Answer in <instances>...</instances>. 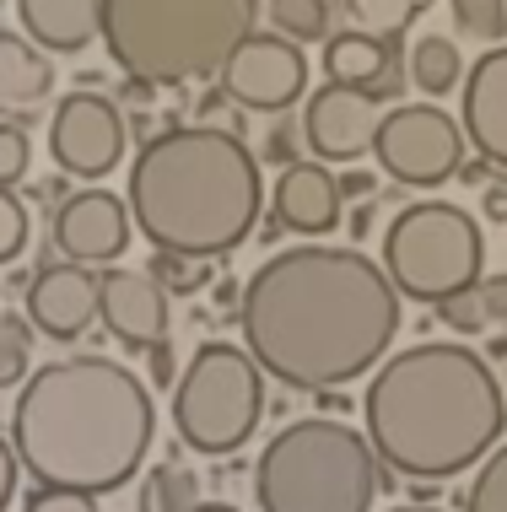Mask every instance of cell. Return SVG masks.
<instances>
[{
  "instance_id": "cell-1",
  "label": "cell",
  "mask_w": 507,
  "mask_h": 512,
  "mask_svg": "<svg viewBox=\"0 0 507 512\" xmlns=\"http://www.w3.org/2000/svg\"><path fill=\"white\" fill-rule=\"evenodd\" d=\"M238 329L259 372L286 389L330 394L383 367L400 335V292L362 248L297 243L243 281Z\"/></svg>"
},
{
  "instance_id": "cell-2",
  "label": "cell",
  "mask_w": 507,
  "mask_h": 512,
  "mask_svg": "<svg viewBox=\"0 0 507 512\" xmlns=\"http://www.w3.org/2000/svg\"><path fill=\"white\" fill-rule=\"evenodd\" d=\"M157 410L146 383L114 356L44 362L11 405V453L44 491L108 496L146 464Z\"/></svg>"
},
{
  "instance_id": "cell-3",
  "label": "cell",
  "mask_w": 507,
  "mask_h": 512,
  "mask_svg": "<svg viewBox=\"0 0 507 512\" xmlns=\"http://www.w3.org/2000/svg\"><path fill=\"white\" fill-rule=\"evenodd\" d=\"M362 432L394 475L454 480L502 442L507 394L470 345L421 340L367 378Z\"/></svg>"
},
{
  "instance_id": "cell-4",
  "label": "cell",
  "mask_w": 507,
  "mask_h": 512,
  "mask_svg": "<svg viewBox=\"0 0 507 512\" xmlns=\"http://www.w3.org/2000/svg\"><path fill=\"white\" fill-rule=\"evenodd\" d=\"M125 211L157 254L211 265L259 227V211H265L259 157L216 124L162 130L135 151Z\"/></svg>"
},
{
  "instance_id": "cell-5",
  "label": "cell",
  "mask_w": 507,
  "mask_h": 512,
  "mask_svg": "<svg viewBox=\"0 0 507 512\" xmlns=\"http://www.w3.org/2000/svg\"><path fill=\"white\" fill-rule=\"evenodd\" d=\"M259 0H103L108 60L135 87L211 76L254 33Z\"/></svg>"
},
{
  "instance_id": "cell-6",
  "label": "cell",
  "mask_w": 507,
  "mask_h": 512,
  "mask_svg": "<svg viewBox=\"0 0 507 512\" xmlns=\"http://www.w3.org/2000/svg\"><path fill=\"white\" fill-rule=\"evenodd\" d=\"M254 502L259 512H373L378 453L335 415H303L259 448Z\"/></svg>"
},
{
  "instance_id": "cell-7",
  "label": "cell",
  "mask_w": 507,
  "mask_h": 512,
  "mask_svg": "<svg viewBox=\"0 0 507 512\" xmlns=\"http://www.w3.org/2000/svg\"><path fill=\"white\" fill-rule=\"evenodd\" d=\"M486 243L464 205L448 200H410L383 227V275L410 302L437 308L443 297L481 281Z\"/></svg>"
},
{
  "instance_id": "cell-8",
  "label": "cell",
  "mask_w": 507,
  "mask_h": 512,
  "mask_svg": "<svg viewBox=\"0 0 507 512\" xmlns=\"http://www.w3.org/2000/svg\"><path fill=\"white\" fill-rule=\"evenodd\" d=\"M259 410H265V372L243 345H200L173 383V432L205 459L238 453L254 437Z\"/></svg>"
},
{
  "instance_id": "cell-9",
  "label": "cell",
  "mask_w": 507,
  "mask_h": 512,
  "mask_svg": "<svg viewBox=\"0 0 507 512\" xmlns=\"http://www.w3.org/2000/svg\"><path fill=\"white\" fill-rule=\"evenodd\" d=\"M378 168L405 189H437L464 173V130L437 103H400L389 108L373 141Z\"/></svg>"
},
{
  "instance_id": "cell-10",
  "label": "cell",
  "mask_w": 507,
  "mask_h": 512,
  "mask_svg": "<svg viewBox=\"0 0 507 512\" xmlns=\"http://www.w3.org/2000/svg\"><path fill=\"white\" fill-rule=\"evenodd\" d=\"M49 157L71 178H103L125 162V114L103 92H71L49 114Z\"/></svg>"
},
{
  "instance_id": "cell-11",
  "label": "cell",
  "mask_w": 507,
  "mask_h": 512,
  "mask_svg": "<svg viewBox=\"0 0 507 512\" xmlns=\"http://www.w3.org/2000/svg\"><path fill=\"white\" fill-rule=\"evenodd\" d=\"M222 92L227 103L249 108V114H281V108H292L308 92V60L281 33H249L227 54Z\"/></svg>"
},
{
  "instance_id": "cell-12",
  "label": "cell",
  "mask_w": 507,
  "mask_h": 512,
  "mask_svg": "<svg viewBox=\"0 0 507 512\" xmlns=\"http://www.w3.org/2000/svg\"><path fill=\"white\" fill-rule=\"evenodd\" d=\"M378 124H383V98L373 92H356V87H319L308 98L303 114V141L313 151V162L324 168H346L362 151H373L378 141Z\"/></svg>"
},
{
  "instance_id": "cell-13",
  "label": "cell",
  "mask_w": 507,
  "mask_h": 512,
  "mask_svg": "<svg viewBox=\"0 0 507 512\" xmlns=\"http://www.w3.org/2000/svg\"><path fill=\"white\" fill-rule=\"evenodd\" d=\"M130 211L119 195H108V189H76L71 200H60V211H54V243H60V254L71 259V265H114L119 254H125L130 243Z\"/></svg>"
},
{
  "instance_id": "cell-14",
  "label": "cell",
  "mask_w": 507,
  "mask_h": 512,
  "mask_svg": "<svg viewBox=\"0 0 507 512\" xmlns=\"http://www.w3.org/2000/svg\"><path fill=\"white\" fill-rule=\"evenodd\" d=\"M22 308H27V324L38 329V335L71 345L92 329V318H98V275L87 265H44L27 281L22 292Z\"/></svg>"
},
{
  "instance_id": "cell-15",
  "label": "cell",
  "mask_w": 507,
  "mask_h": 512,
  "mask_svg": "<svg viewBox=\"0 0 507 512\" xmlns=\"http://www.w3.org/2000/svg\"><path fill=\"white\" fill-rule=\"evenodd\" d=\"M98 318L125 351H152L168 340V292L141 270L108 265L98 275Z\"/></svg>"
},
{
  "instance_id": "cell-16",
  "label": "cell",
  "mask_w": 507,
  "mask_h": 512,
  "mask_svg": "<svg viewBox=\"0 0 507 512\" xmlns=\"http://www.w3.org/2000/svg\"><path fill=\"white\" fill-rule=\"evenodd\" d=\"M459 130L481 162L507 168V44L486 49L459 81Z\"/></svg>"
},
{
  "instance_id": "cell-17",
  "label": "cell",
  "mask_w": 507,
  "mask_h": 512,
  "mask_svg": "<svg viewBox=\"0 0 507 512\" xmlns=\"http://www.w3.org/2000/svg\"><path fill=\"white\" fill-rule=\"evenodd\" d=\"M270 205H276V221L286 232H297V238H324V232H335L346 195H340L335 173L324 168V162H292V168H281Z\"/></svg>"
},
{
  "instance_id": "cell-18",
  "label": "cell",
  "mask_w": 507,
  "mask_h": 512,
  "mask_svg": "<svg viewBox=\"0 0 507 512\" xmlns=\"http://www.w3.org/2000/svg\"><path fill=\"white\" fill-rule=\"evenodd\" d=\"M324 71H330L335 87H356L373 92V98H389L400 87V54H394V38H367V33H335L324 38Z\"/></svg>"
},
{
  "instance_id": "cell-19",
  "label": "cell",
  "mask_w": 507,
  "mask_h": 512,
  "mask_svg": "<svg viewBox=\"0 0 507 512\" xmlns=\"http://www.w3.org/2000/svg\"><path fill=\"white\" fill-rule=\"evenodd\" d=\"M22 38L49 54H81L103 33V0H17Z\"/></svg>"
},
{
  "instance_id": "cell-20",
  "label": "cell",
  "mask_w": 507,
  "mask_h": 512,
  "mask_svg": "<svg viewBox=\"0 0 507 512\" xmlns=\"http://www.w3.org/2000/svg\"><path fill=\"white\" fill-rule=\"evenodd\" d=\"M54 92V65L49 54L22 33H6L0 27V114H11V124H27L38 108Z\"/></svg>"
},
{
  "instance_id": "cell-21",
  "label": "cell",
  "mask_w": 507,
  "mask_h": 512,
  "mask_svg": "<svg viewBox=\"0 0 507 512\" xmlns=\"http://www.w3.org/2000/svg\"><path fill=\"white\" fill-rule=\"evenodd\" d=\"M410 81H416L427 98H443V92H454L464 81V60H459V44L454 38H416L410 44Z\"/></svg>"
},
{
  "instance_id": "cell-22",
  "label": "cell",
  "mask_w": 507,
  "mask_h": 512,
  "mask_svg": "<svg viewBox=\"0 0 507 512\" xmlns=\"http://www.w3.org/2000/svg\"><path fill=\"white\" fill-rule=\"evenodd\" d=\"M205 496H200V480L189 464H152V475H146L141 486V512H200Z\"/></svg>"
},
{
  "instance_id": "cell-23",
  "label": "cell",
  "mask_w": 507,
  "mask_h": 512,
  "mask_svg": "<svg viewBox=\"0 0 507 512\" xmlns=\"http://www.w3.org/2000/svg\"><path fill=\"white\" fill-rule=\"evenodd\" d=\"M265 17H270V33H281L297 49L330 38V0H270Z\"/></svg>"
},
{
  "instance_id": "cell-24",
  "label": "cell",
  "mask_w": 507,
  "mask_h": 512,
  "mask_svg": "<svg viewBox=\"0 0 507 512\" xmlns=\"http://www.w3.org/2000/svg\"><path fill=\"white\" fill-rule=\"evenodd\" d=\"M432 0H346V17L367 38H400Z\"/></svg>"
},
{
  "instance_id": "cell-25",
  "label": "cell",
  "mask_w": 507,
  "mask_h": 512,
  "mask_svg": "<svg viewBox=\"0 0 507 512\" xmlns=\"http://www.w3.org/2000/svg\"><path fill=\"white\" fill-rule=\"evenodd\" d=\"M33 378V324L0 313V389H22Z\"/></svg>"
},
{
  "instance_id": "cell-26",
  "label": "cell",
  "mask_w": 507,
  "mask_h": 512,
  "mask_svg": "<svg viewBox=\"0 0 507 512\" xmlns=\"http://www.w3.org/2000/svg\"><path fill=\"white\" fill-rule=\"evenodd\" d=\"M464 512H507V442H497V448L475 464Z\"/></svg>"
},
{
  "instance_id": "cell-27",
  "label": "cell",
  "mask_w": 507,
  "mask_h": 512,
  "mask_svg": "<svg viewBox=\"0 0 507 512\" xmlns=\"http://www.w3.org/2000/svg\"><path fill=\"white\" fill-rule=\"evenodd\" d=\"M459 33L486 38V44H502L507 38V0H448Z\"/></svg>"
},
{
  "instance_id": "cell-28",
  "label": "cell",
  "mask_w": 507,
  "mask_h": 512,
  "mask_svg": "<svg viewBox=\"0 0 507 512\" xmlns=\"http://www.w3.org/2000/svg\"><path fill=\"white\" fill-rule=\"evenodd\" d=\"M146 275L173 297H195L205 286V275H211V265H205V259H184V254H152V270Z\"/></svg>"
},
{
  "instance_id": "cell-29",
  "label": "cell",
  "mask_w": 507,
  "mask_h": 512,
  "mask_svg": "<svg viewBox=\"0 0 507 512\" xmlns=\"http://www.w3.org/2000/svg\"><path fill=\"white\" fill-rule=\"evenodd\" d=\"M437 324L443 329H454V335H486V308H481V292L475 286H464V292L454 297H443L437 302Z\"/></svg>"
},
{
  "instance_id": "cell-30",
  "label": "cell",
  "mask_w": 507,
  "mask_h": 512,
  "mask_svg": "<svg viewBox=\"0 0 507 512\" xmlns=\"http://www.w3.org/2000/svg\"><path fill=\"white\" fill-rule=\"evenodd\" d=\"M27 168H33V141H27L22 124L0 119V189H17Z\"/></svg>"
},
{
  "instance_id": "cell-31",
  "label": "cell",
  "mask_w": 507,
  "mask_h": 512,
  "mask_svg": "<svg viewBox=\"0 0 507 512\" xmlns=\"http://www.w3.org/2000/svg\"><path fill=\"white\" fill-rule=\"evenodd\" d=\"M27 232H33L27 205L11 195V189H0V265H11V259L27 248Z\"/></svg>"
},
{
  "instance_id": "cell-32",
  "label": "cell",
  "mask_w": 507,
  "mask_h": 512,
  "mask_svg": "<svg viewBox=\"0 0 507 512\" xmlns=\"http://www.w3.org/2000/svg\"><path fill=\"white\" fill-rule=\"evenodd\" d=\"M22 512H98V496H81V491H44L33 486Z\"/></svg>"
},
{
  "instance_id": "cell-33",
  "label": "cell",
  "mask_w": 507,
  "mask_h": 512,
  "mask_svg": "<svg viewBox=\"0 0 507 512\" xmlns=\"http://www.w3.org/2000/svg\"><path fill=\"white\" fill-rule=\"evenodd\" d=\"M475 292H481L486 324L491 329H507V275H486V281H475Z\"/></svg>"
},
{
  "instance_id": "cell-34",
  "label": "cell",
  "mask_w": 507,
  "mask_h": 512,
  "mask_svg": "<svg viewBox=\"0 0 507 512\" xmlns=\"http://www.w3.org/2000/svg\"><path fill=\"white\" fill-rule=\"evenodd\" d=\"M17 453H11V442L6 437H0V512H6L11 507V496H17Z\"/></svg>"
},
{
  "instance_id": "cell-35",
  "label": "cell",
  "mask_w": 507,
  "mask_h": 512,
  "mask_svg": "<svg viewBox=\"0 0 507 512\" xmlns=\"http://www.w3.org/2000/svg\"><path fill=\"white\" fill-rule=\"evenodd\" d=\"M152 378H157V389H168V383H178V372H173V351H168V340L152 345Z\"/></svg>"
},
{
  "instance_id": "cell-36",
  "label": "cell",
  "mask_w": 507,
  "mask_h": 512,
  "mask_svg": "<svg viewBox=\"0 0 507 512\" xmlns=\"http://www.w3.org/2000/svg\"><path fill=\"white\" fill-rule=\"evenodd\" d=\"M486 216L491 221H507V184H491L486 189Z\"/></svg>"
},
{
  "instance_id": "cell-37",
  "label": "cell",
  "mask_w": 507,
  "mask_h": 512,
  "mask_svg": "<svg viewBox=\"0 0 507 512\" xmlns=\"http://www.w3.org/2000/svg\"><path fill=\"white\" fill-rule=\"evenodd\" d=\"M389 512H448V507H427V502H405V507H389Z\"/></svg>"
},
{
  "instance_id": "cell-38",
  "label": "cell",
  "mask_w": 507,
  "mask_h": 512,
  "mask_svg": "<svg viewBox=\"0 0 507 512\" xmlns=\"http://www.w3.org/2000/svg\"><path fill=\"white\" fill-rule=\"evenodd\" d=\"M200 512H243V507H232V502H205Z\"/></svg>"
},
{
  "instance_id": "cell-39",
  "label": "cell",
  "mask_w": 507,
  "mask_h": 512,
  "mask_svg": "<svg viewBox=\"0 0 507 512\" xmlns=\"http://www.w3.org/2000/svg\"><path fill=\"white\" fill-rule=\"evenodd\" d=\"M502 394H507V383H502Z\"/></svg>"
}]
</instances>
